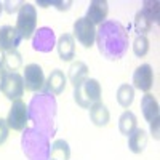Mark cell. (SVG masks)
Returning <instances> with one entry per match:
<instances>
[{"label":"cell","instance_id":"6da1fadb","mask_svg":"<svg viewBox=\"0 0 160 160\" xmlns=\"http://www.w3.org/2000/svg\"><path fill=\"white\" fill-rule=\"evenodd\" d=\"M99 53L108 59H118L128 48V34L118 21H104L96 31Z\"/></svg>","mask_w":160,"mask_h":160},{"label":"cell","instance_id":"7a4b0ae2","mask_svg":"<svg viewBox=\"0 0 160 160\" xmlns=\"http://www.w3.org/2000/svg\"><path fill=\"white\" fill-rule=\"evenodd\" d=\"M101 83L96 78H87L85 82L74 88V99L83 109H90L93 104L101 101Z\"/></svg>","mask_w":160,"mask_h":160},{"label":"cell","instance_id":"3957f363","mask_svg":"<svg viewBox=\"0 0 160 160\" xmlns=\"http://www.w3.org/2000/svg\"><path fill=\"white\" fill-rule=\"evenodd\" d=\"M37 28V10L32 3H22L18 10L16 31L22 38H31Z\"/></svg>","mask_w":160,"mask_h":160},{"label":"cell","instance_id":"277c9868","mask_svg":"<svg viewBox=\"0 0 160 160\" xmlns=\"http://www.w3.org/2000/svg\"><path fill=\"white\" fill-rule=\"evenodd\" d=\"M29 122V108L24 101L18 99L13 101L11 108L8 111V117H7V125L10 130L15 131H22Z\"/></svg>","mask_w":160,"mask_h":160},{"label":"cell","instance_id":"5b68a950","mask_svg":"<svg viewBox=\"0 0 160 160\" xmlns=\"http://www.w3.org/2000/svg\"><path fill=\"white\" fill-rule=\"evenodd\" d=\"M0 91L10 99V101H18L24 95V82L22 75L18 72H7L2 83H0Z\"/></svg>","mask_w":160,"mask_h":160},{"label":"cell","instance_id":"8992f818","mask_svg":"<svg viewBox=\"0 0 160 160\" xmlns=\"http://www.w3.org/2000/svg\"><path fill=\"white\" fill-rule=\"evenodd\" d=\"M77 42L83 48H91L96 40V29L95 24H91L87 18H78L74 22V35Z\"/></svg>","mask_w":160,"mask_h":160},{"label":"cell","instance_id":"52a82bcc","mask_svg":"<svg viewBox=\"0 0 160 160\" xmlns=\"http://www.w3.org/2000/svg\"><path fill=\"white\" fill-rule=\"evenodd\" d=\"M22 82H24V88L28 91H42L45 87V74L43 69L38 64L32 62L28 64L24 68V74H22Z\"/></svg>","mask_w":160,"mask_h":160},{"label":"cell","instance_id":"ba28073f","mask_svg":"<svg viewBox=\"0 0 160 160\" xmlns=\"http://www.w3.org/2000/svg\"><path fill=\"white\" fill-rule=\"evenodd\" d=\"M154 85V71L149 64H141L136 71L133 72V88H136L139 91L149 93V90Z\"/></svg>","mask_w":160,"mask_h":160},{"label":"cell","instance_id":"9c48e42d","mask_svg":"<svg viewBox=\"0 0 160 160\" xmlns=\"http://www.w3.org/2000/svg\"><path fill=\"white\" fill-rule=\"evenodd\" d=\"M22 37L13 26H2L0 28V48L3 51H13L21 43Z\"/></svg>","mask_w":160,"mask_h":160},{"label":"cell","instance_id":"30bf717a","mask_svg":"<svg viewBox=\"0 0 160 160\" xmlns=\"http://www.w3.org/2000/svg\"><path fill=\"white\" fill-rule=\"evenodd\" d=\"M108 13H109V5L106 0H93V2H90L87 15L83 18H87L91 24H102L108 18Z\"/></svg>","mask_w":160,"mask_h":160},{"label":"cell","instance_id":"8fae6325","mask_svg":"<svg viewBox=\"0 0 160 160\" xmlns=\"http://www.w3.org/2000/svg\"><path fill=\"white\" fill-rule=\"evenodd\" d=\"M66 83H68V77L64 75V72L61 69H55L45 80V87L42 91H50L51 95H61L66 88Z\"/></svg>","mask_w":160,"mask_h":160},{"label":"cell","instance_id":"7c38bea8","mask_svg":"<svg viewBox=\"0 0 160 160\" xmlns=\"http://www.w3.org/2000/svg\"><path fill=\"white\" fill-rule=\"evenodd\" d=\"M56 50L61 61H71L75 56V40L71 34H62L58 38Z\"/></svg>","mask_w":160,"mask_h":160},{"label":"cell","instance_id":"4fadbf2b","mask_svg":"<svg viewBox=\"0 0 160 160\" xmlns=\"http://www.w3.org/2000/svg\"><path fill=\"white\" fill-rule=\"evenodd\" d=\"M69 80H71V83L75 87H80L85 80L88 78V66L82 61H75L71 64V68H69Z\"/></svg>","mask_w":160,"mask_h":160},{"label":"cell","instance_id":"5bb4252c","mask_svg":"<svg viewBox=\"0 0 160 160\" xmlns=\"http://www.w3.org/2000/svg\"><path fill=\"white\" fill-rule=\"evenodd\" d=\"M90 118L96 127H106L108 125L109 120H111V114H109L108 108H106V104L101 102V101L93 104L90 108Z\"/></svg>","mask_w":160,"mask_h":160},{"label":"cell","instance_id":"9a60e30c","mask_svg":"<svg viewBox=\"0 0 160 160\" xmlns=\"http://www.w3.org/2000/svg\"><path fill=\"white\" fill-rule=\"evenodd\" d=\"M146 144H148V133L142 128H136L128 136V149L133 154H141L146 149Z\"/></svg>","mask_w":160,"mask_h":160},{"label":"cell","instance_id":"2e32d148","mask_svg":"<svg viewBox=\"0 0 160 160\" xmlns=\"http://www.w3.org/2000/svg\"><path fill=\"white\" fill-rule=\"evenodd\" d=\"M141 111H142V115L148 122H152L154 118L158 117V102L149 93H146L141 99Z\"/></svg>","mask_w":160,"mask_h":160},{"label":"cell","instance_id":"e0dca14e","mask_svg":"<svg viewBox=\"0 0 160 160\" xmlns=\"http://www.w3.org/2000/svg\"><path fill=\"white\" fill-rule=\"evenodd\" d=\"M136 128H138L136 115L133 112H130V111H125L118 118V130H120V133L125 135V136H130Z\"/></svg>","mask_w":160,"mask_h":160},{"label":"cell","instance_id":"ac0fdd59","mask_svg":"<svg viewBox=\"0 0 160 160\" xmlns=\"http://www.w3.org/2000/svg\"><path fill=\"white\" fill-rule=\"evenodd\" d=\"M50 158L51 160H69L71 158V149L68 141L64 139H56L51 146L50 151Z\"/></svg>","mask_w":160,"mask_h":160},{"label":"cell","instance_id":"d6986e66","mask_svg":"<svg viewBox=\"0 0 160 160\" xmlns=\"http://www.w3.org/2000/svg\"><path fill=\"white\" fill-rule=\"evenodd\" d=\"M133 99H135V88L130 83H122L117 90V102L123 109H128L133 104Z\"/></svg>","mask_w":160,"mask_h":160},{"label":"cell","instance_id":"ffe728a7","mask_svg":"<svg viewBox=\"0 0 160 160\" xmlns=\"http://www.w3.org/2000/svg\"><path fill=\"white\" fill-rule=\"evenodd\" d=\"M154 24V19L148 15V11L139 10L135 16V29L138 32V35H146Z\"/></svg>","mask_w":160,"mask_h":160},{"label":"cell","instance_id":"44dd1931","mask_svg":"<svg viewBox=\"0 0 160 160\" xmlns=\"http://www.w3.org/2000/svg\"><path fill=\"white\" fill-rule=\"evenodd\" d=\"M22 59H21V55L13 50V51H5V59H3V69L5 72H15L16 69H19Z\"/></svg>","mask_w":160,"mask_h":160},{"label":"cell","instance_id":"7402d4cb","mask_svg":"<svg viewBox=\"0 0 160 160\" xmlns=\"http://www.w3.org/2000/svg\"><path fill=\"white\" fill-rule=\"evenodd\" d=\"M149 51V40L146 35H138L133 42V53L138 56V58H142L148 55Z\"/></svg>","mask_w":160,"mask_h":160},{"label":"cell","instance_id":"603a6c76","mask_svg":"<svg viewBox=\"0 0 160 160\" xmlns=\"http://www.w3.org/2000/svg\"><path fill=\"white\" fill-rule=\"evenodd\" d=\"M50 47H53V31L47 35V38L43 37V29H40L38 31V37L35 38V42H34V48L35 50H50Z\"/></svg>","mask_w":160,"mask_h":160},{"label":"cell","instance_id":"cb8c5ba5","mask_svg":"<svg viewBox=\"0 0 160 160\" xmlns=\"http://www.w3.org/2000/svg\"><path fill=\"white\" fill-rule=\"evenodd\" d=\"M8 131H10V128L7 125V120L0 118V146L8 139Z\"/></svg>","mask_w":160,"mask_h":160},{"label":"cell","instance_id":"d4e9b609","mask_svg":"<svg viewBox=\"0 0 160 160\" xmlns=\"http://www.w3.org/2000/svg\"><path fill=\"white\" fill-rule=\"evenodd\" d=\"M38 5H43V7H48V5H56V8L58 10H68L71 5H72V2H55V0H53V2H38Z\"/></svg>","mask_w":160,"mask_h":160},{"label":"cell","instance_id":"484cf974","mask_svg":"<svg viewBox=\"0 0 160 160\" xmlns=\"http://www.w3.org/2000/svg\"><path fill=\"white\" fill-rule=\"evenodd\" d=\"M149 123H151V133H152L154 139H155V141H158V117H157V118H154L152 122H149Z\"/></svg>","mask_w":160,"mask_h":160},{"label":"cell","instance_id":"4316f807","mask_svg":"<svg viewBox=\"0 0 160 160\" xmlns=\"http://www.w3.org/2000/svg\"><path fill=\"white\" fill-rule=\"evenodd\" d=\"M3 59H5V51L0 48V71H5L3 69Z\"/></svg>","mask_w":160,"mask_h":160},{"label":"cell","instance_id":"83f0119b","mask_svg":"<svg viewBox=\"0 0 160 160\" xmlns=\"http://www.w3.org/2000/svg\"><path fill=\"white\" fill-rule=\"evenodd\" d=\"M5 71H0V83H2V80H3V77H5Z\"/></svg>","mask_w":160,"mask_h":160},{"label":"cell","instance_id":"f1b7e54d","mask_svg":"<svg viewBox=\"0 0 160 160\" xmlns=\"http://www.w3.org/2000/svg\"><path fill=\"white\" fill-rule=\"evenodd\" d=\"M2 11H3V3H0V15H2Z\"/></svg>","mask_w":160,"mask_h":160}]
</instances>
